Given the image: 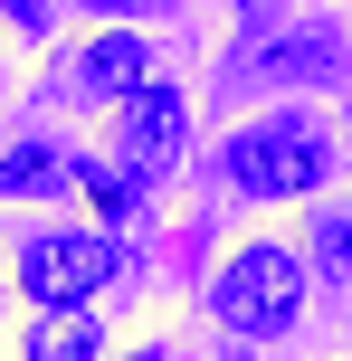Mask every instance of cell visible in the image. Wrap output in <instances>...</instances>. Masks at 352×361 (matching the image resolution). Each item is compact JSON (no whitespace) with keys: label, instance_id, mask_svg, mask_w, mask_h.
<instances>
[{"label":"cell","instance_id":"1","mask_svg":"<svg viewBox=\"0 0 352 361\" xmlns=\"http://www.w3.org/2000/svg\"><path fill=\"white\" fill-rule=\"evenodd\" d=\"M324 171H334V133L315 114H267V124L229 133V152H219V180L238 200H305Z\"/></svg>","mask_w":352,"mask_h":361},{"label":"cell","instance_id":"2","mask_svg":"<svg viewBox=\"0 0 352 361\" xmlns=\"http://www.w3.org/2000/svg\"><path fill=\"white\" fill-rule=\"evenodd\" d=\"M133 276V247L105 228H38L29 247H19V295H29L38 314H76L86 295L124 286Z\"/></svg>","mask_w":352,"mask_h":361},{"label":"cell","instance_id":"3","mask_svg":"<svg viewBox=\"0 0 352 361\" xmlns=\"http://www.w3.org/2000/svg\"><path fill=\"white\" fill-rule=\"evenodd\" d=\"M305 305V267L286 247H238L219 267V286H210V314H219L229 333H286Z\"/></svg>","mask_w":352,"mask_h":361},{"label":"cell","instance_id":"4","mask_svg":"<svg viewBox=\"0 0 352 361\" xmlns=\"http://www.w3.org/2000/svg\"><path fill=\"white\" fill-rule=\"evenodd\" d=\"M181 143H190V105L171 86H143V95L114 105V162H124L133 180H162L171 162H181Z\"/></svg>","mask_w":352,"mask_h":361},{"label":"cell","instance_id":"5","mask_svg":"<svg viewBox=\"0 0 352 361\" xmlns=\"http://www.w3.org/2000/svg\"><path fill=\"white\" fill-rule=\"evenodd\" d=\"M152 86V48L133 29H105V38H86V48L67 57V95H114V105H124V95H143Z\"/></svg>","mask_w":352,"mask_h":361},{"label":"cell","instance_id":"6","mask_svg":"<svg viewBox=\"0 0 352 361\" xmlns=\"http://www.w3.org/2000/svg\"><path fill=\"white\" fill-rule=\"evenodd\" d=\"M19 352H29V361H95L105 343H95V314H38Z\"/></svg>","mask_w":352,"mask_h":361},{"label":"cell","instance_id":"7","mask_svg":"<svg viewBox=\"0 0 352 361\" xmlns=\"http://www.w3.org/2000/svg\"><path fill=\"white\" fill-rule=\"evenodd\" d=\"M315 67H334V29H305V38H286V48L248 57V76H257V86H296V76H315Z\"/></svg>","mask_w":352,"mask_h":361},{"label":"cell","instance_id":"8","mask_svg":"<svg viewBox=\"0 0 352 361\" xmlns=\"http://www.w3.org/2000/svg\"><path fill=\"white\" fill-rule=\"evenodd\" d=\"M67 180V152L57 143H19L10 162H0V200H38V190H57Z\"/></svg>","mask_w":352,"mask_h":361},{"label":"cell","instance_id":"9","mask_svg":"<svg viewBox=\"0 0 352 361\" xmlns=\"http://www.w3.org/2000/svg\"><path fill=\"white\" fill-rule=\"evenodd\" d=\"M67 171H76V190H86V200H95V209H105V219H124L133 200H143V180H133L124 162H95V152H76Z\"/></svg>","mask_w":352,"mask_h":361},{"label":"cell","instance_id":"10","mask_svg":"<svg viewBox=\"0 0 352 361\" xmlns=\"http://www.w3.org/2000/svg\"><path fill=\"white\" fill-rule=\"evenodd\" d=\"M315 276L352 286V200H334V209L315 219Z\"/></svg>","mask_w":352,"mask_h":361},{"label":"cell","instance_id":"11","mask_svg":"<svg viewBox=\"0 0 352 361\" xmlns=\"http://www.w3.org/2000/svg\"><path fill=\"white\" fill-rule=\"evenodd\" d=\"M10 19L19 29H48V0H10Z\"/></svg>","mask_w":352,"mask_h":361},{"label":"cell","instance_id":"12","mask_svg":"<svg viewBox=\"0 0 352 361\" xmlns=\"http://www.w3.org/2000/svg\"><path fill=\"white\" fill-rule=\"evenodd\" d=\"M86 10H105V19H133V10H162V0H86Z\"/></svg>","mask_w":352,"mask_h":361},{"label":"cell","instance_id":"13","mask_svg":"<svg viewBox=\"0 0 352 361\" xmlns=\"http://www.w3.org/2000/svg\"><path fill=\"white\" fill-rule=\"evenodd\" d=\"M133 361H171V352H133Z\"/></svg>","mask_w":352,"mask_h":361}]
</instances>
